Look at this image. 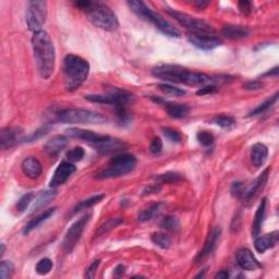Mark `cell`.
<instances>
[{"instance_id":"6da1fadb","label":"cell","mask_w":279,"mask_h":279,"mask_svg":"<svg viewBox=\"0 0 279 279\" xmlns=\"http://www.w3.org/2000/svg\"><path fill=\"white\" fill-rule=\"evenodd\" d=\"M153 76L169 83L185 84L191 86H205L216 82L205 73L191 71L178 65H162L154 68Z\"/></svg>"},{"instance_id":"7a4b0ae2","label":"cell","mask_w":279,"mask_h":279,"mask_svg":"<svg viewBox=\"0 0 279 279\" xmlns=\"http://www.w3.org/2000/svg\"><path fill=\"white\" fill-rule=\"evenodd\" d=\"M32 48L37 71L43 79H49L55 69V47L46 31L35 32L32 36Z\"/></svg>"},{"instance_id":"3957f363","label":"cell","mask_w":279,"mask_h":279,"mask_svg":"<svg viewBox=\"0 0 279 279\" xmlns=\"http://www.w3.org/2000/svg\"><path fill=\"white\" fill-rule=\"evenodd\" d=\"M76 6L83 10L89 20L95 27L106 31H115L119 27V21L115 12L107 5L99 2H77Z\"/></svg>"},{"instance_id":"277c9868","label":"cell","mask_w":279,"mask_h":279,"mask_svg":"<svg viewBox=\"0 0 279 279\" xmlns=\"http://www.w3.org/2000/svg\"><path fill=\"white\" fill-rule=\"evenodd\" d=\"M90 65L84 58L69 54L64 59V79L67 91L74 92L89 77Z\"/></svg>"},{"instance_id":"5b68a950","label":"cell","mask_w":279,"mask_h":279,"mask_svg":"<svg viewBox=\"0 0 279 279\" xmlns=\"http://www.w3.org/2000/svg\"><path fill=\"white\" fill-rule=\"evenodd\" d=\"M128 6L139 18L154 24L155 28L158 29L165 35L171 37L181 36L180 31L173 27L171 23H169L162 16L154 12L145 3L139 2V0H131V2H128Z\"/></svg>"},{"instance_id":"8992f818","label":"cell","mask_w":279,"mask_h":279,"mask_svg":"<svg viewBox=\"0 0 279 279\" xmlns=\"http://www.w3.org/2000/svg\"><path fill=\"white\" fill-rule=\"evenodd\" d=\"M136 166V158L131 154H119L110 159L106 168L96 173L97 179H111L128 175L134 170Z\"/></svg>"},{"instance_id":"52a82bcc","label":"cell","mask_w":279,"mask_h":279,"mask_svg":"<svg viewBox=\"0 0 279 279\" xmlns=\"http://www.w3.org/2000/svg\"><path fill=\"white\" fill-rule=\"evenodd\" d=\"M58 120L63 123H89V125H101L108 121L105 117L94 111L86 110L82 108L65 109L58 114Z\"/></svg>"},{"instance_id":"ba28073f","label":"cell","mask_w":279,"mask_h":279,"mask_svg":"<svg viewBox=\"0 0 279 279\" xmlns=\"http://www.w3.org/2000/svg\"><path fill=\"white\" fill-rule=\"evenodd\" d=\"M167 12L175 18V20H177L179 23L181 24L182 27H184L189 31V33L193 34H207V35H215L216 31L215 29L201 19H197L192 17L185 12L177 11L175 9H167Z\"/></svg>"},{"instance_id":"9c48e42d","label":"cell","mask_w":279,"mask_h":279,"mask_svg":"<svg viewBox=\"0 0 279 279\" xmlns=\"http://www.w3.org/2000/svg\"><path fill=\"white\" fill-rule=\"evenodd\" d=\"M47 17V3L34 0V2L28 3L26 21L28 27L33 32L42 31V27L45 24Z\"/></svg>"},{"instance_id":"30bf717a","label":"cell","mask_w":279,"mask_h":279,"mask_svg":"<svg viewBox=\"0 0 279 279\" xmlns=\"http://www.w3.org/2000/svg\"><path fill=\"white\" fill-rule=\"evenodd\" d=\"M85 99H88V101L93 103L111 105V106H115L117 109L121 107H127V105L130 102H132V95L126 91L115 89L113 91H109L107 94L86 95Z\"/></svg>"},{"instance_id":"8fae6325","label":"cell","mask_w":279,"mask_h":279,"mask_svg":"<svg viewBox=\"0 0 279 279\" xmlns=\"http://www.w3.org/2000/svg\"><path fill=\"white\" fill-rule=\"evenodd\" d=\"M92 217V214H85L84 216H82L81 218H79L74 224H72V226L68 229V231L65 235L64 242H63V250L65 251V253L69 254L73 251L74 247L78 244L80 238L84 231L85 226L88 225V222L90 221Z\"/></svg>"},{"instance_id":"7c38bea8","label":"cell","mask_w":279,"mask_h":279,"mask_svg":"<svg viewBox=\"0 0 279 279\" xmlns=\"http://www.w3.org/2000/svg\"><path fill=\"white\" fill-rule=\"evenodd\" d=\"M268 177H269V169H266L262 175L250 185L249 188L245 189L242 198L246 206H250L251 204L255 201V198L259 195V193L263 191L266 183L268 181Z\"/></svg>"},{"instance_id":"4fadbf2b","label":"cell","mask_w":279,"mask_h":279,"mask_svg":"<svg viewBox=\"0 0 279 279\" xmlns=\"http://www.w3.org/2000/svg\"><path fill=\"white\" fill-rule=\"evenodd\" d=\"M188 40L191 44H193L197 48L203 49V51H210V49H214L222 44V41L219 37L207 34L188 33Z\"/></svg>"},{"instance_id":"5bb4252c","label":"cell","mask_w":279,"mask_h":279,"mask_svg":"<svg viewBox=\"0 0 279 279\" xmlns=\"http://www.w3.org/2000/svg\"><path fill=\"white\" fill-rule=\"evenodd\" d=\"M77 168L72 163L70 162H63L57 167V169L55 170L54 176L49 183L51 188H58L60 185L65 184L68 179H69L74 172H76Z\"/></svg>"},{"instance_id":"9a60e30c","label":"cell","mask_w":279,"mask_h":279,"mask_svg":"<svg viewBox=\"0 0 279 279\" xmlns=\"http://www.w3.org/2000/svg\"><path fill=\"white\" fill-rule=\"evenodd\" d=\"M221 237V229L220 228H215L214 230L208 234V237L206 239V242L204 244L203 250L198 254L196 257V262L201 263L204 259L207 258L209 255H212L214 251L216 250V247L218 246L219 240Z\"/></svg>"},{"instance_id":"2e32d148","label":"cell","mask_w":279,"mask_h":279,"mask_svg":"<svg viewBox=\"0 0 279 279\" xmlns=\"http://www.w3.org/2000/svg\"><path fill=\"white\" fill-rule=\"evenodd\" d=\"M92 146L101 154H111L126 150L128 145L125 141L119 139H113L108 136L106 140L98 142V143L93 144Z\"/></svg>"},{"instance_id":"e0dca14e","label":"cell","mask_w":279,"mask_h":279,"mask_svg":"<svg viewBox=\"0 0 279 279\" xmlns=\"http://www.w3.org/2000/svg\"><path fill=\"white\" fill-rule=\"evenodd\" d=\"M67 134L70 136V138H76V139H80L82 141L88 142L91 145L96 144L98 142H102L104 140H106L108 138V135H104V134H97L92 131H89V130H84V129H78V128H71L67 130Z\"/></svg>"},{"instance_id":"ac0fdd59","label":"cell","mask_w":279,"mask_h":279,"mask_svg":"<svg viewBox=\"0 0 279 279\" xmlns=\"http://www.w3.org/2000/svg\"><path fill=\"white\" fill-rule=\"evenodd\" d=\"M237 263L243 270L253 271L259 267V263L253 253L247 249H241L237 252Z\"/></svg>"},{"instance_id":"d6986e66","label":"cell","mask_w":279,"mask_h":279,"mask_svg":"<svg viewBox=\"0 0 279 279\" xmlns=\"http://www.w3.org/2000/svg\"><path fill=\"white\" fill-rule=\"evenodd\" d=\"M22 172L30 179H37L43 171V167L41 162L35 157H28L21 164Z\"/></svg>"},{"instance_id":"ffe728a7","label":"cell","mask_w":279,"mask_h":279,"mask_svg":"<svg viewBox=\"0 0 279 279\" xmlns=\"http://www.w3.org/2000/svg\"><path fill=\"white\" fill-rule=\"evenodd\" d=\"M278 239H279V233L278 231H274L268 234L262 235V237H256L255 240V250L258 253H265L267 250L272 249L275 247L278 243Z\"/></svg>"},{"instance_id":"44dd1931","label":"cell","mask_w":279,"mask_h":279,"mask_svg":"<svg viewBox=\"0 0 279 279\" xmlns=\"http://www.w3.org/2000/svg\"><path fill=\"white\" fill-rule=\"evenodd\" d=\"M154 101L163 103L165 109L171 118L175 119H181V118L187 117L189 114V107L185 104H179V103H172V102H163L162 99H154Z\"/></svg>"},{"instance_id":"7402d4cb","label":"cell","mask_w":279,"mask_h":279,"mask_svg":"<svg viewBox=\"0 0 279 279\" xmlns=\"http://www.w3.org/2000/svg\"><path fill=\"white\" fill-rule=\"evenodd\" d=\"M21 131L17 128H7L4 129L0 135V143L4 150H8V148L14 146L17 142L20 140Z\"/></svg>"},{"instance_id":"603a6c76","label":"cell","mask_w":279,"mask_h":279,"mask_svg":"<svg viewBox=\"0 0 279 279\" xmlns=\"http://www.w3.org/2000/svg\"><path fill=\"white\" fill-rule=\"evenodd\" d=\"M268 158V148L263 143H256L252 146L251 160L255 167L263 166Z\"/></svg>"},{"instance_id":"cb8c5ba5","label":"cell","mask_w":279,"mask_h":279,"mask_svg":"<svg viewBox=\"0 0 279 279\" xmlns=\"http://www.w3.org/2000/svg\"><path fill=\"white\" fill-rule=\"evenodd\" d=\"M55 212H56V207L49 208V209H46L44 213H42L39 216L34 217V218L31 219L26 225V227L23 228V234H29L31 231H33L34 229H36L40 225H42L43 222H45L46 220L51 218V217L55 214Z\"/></svg>"},{"instance_id":"d4e9b609","label":"cell","mask_w":279,"mask_h":279,"mask_svg":"<svg viewBox=\"0 0 279 279\" xmlns=\"http://www.w3.org/2000/svg\"><path fill=\"white\" fill-rule=\"evenodd\" d=\"M266 205H267V200H266V198H263L256 210L255 217H254V222L252 226V235L255 238L259 234V232H261L262 226L264 224V219H265V215H266Z\"/></svg>"},{"instance_id":"484cf974","label":"cell","mask_w":279,"mask_h":279,"mask_svg":"<svg viewBox=\"0 0 279 279\" xmlns=\"http://www.w3.org/2000/svg\"><path fill=\"white\" fill-rule=\"evenodd\" d=\"M67 143H68V141L65 136H61V135L54 136L52 140H49L45 144L44 150L48 155H51V156H55V155L59 154L61 151L64 150Z\"/></svg>"},{"instance_id":"4316f807","label":"cell","mask_w":279,"mask_h":279,"mask_svg":"<svg viewBox=\"0 0 279 279\" xmlns=\"http://www.w3.org/2000/svg\"><path fill=\"white\" fill-rule=\"evenodd\" d=\"M221 34L225 35L228 39L231 40H239L244 39V37L249 36L250 31L242 26H225L221 30Z\"/></svg>"},{"instance_id":"83f0119b","label":"cell","mask_w":279,"mask_h":279,"mask_svg":"<svg viewBox=\"0 0 279 279\" xmlns=\"http://www.w3.org/2000/svg\"><path fill=\"white\" fill-rule=\"evenodd\" d=\"M56 195H57V192L56 191L42 192V193L34 200L33 205H32V207H31V213H34V212H36V210L45 207L47 204H49L54 200Z\"/></svg>"},{"instance_id":"f1b7e54d","label":"cell","mask_w":279,"mask_h":279,"mask_svg":"<svg viewBox=\"0 0 279 279\" xmlns=\"http://www.w3.org/2000/svg\"><path fill=\"white\" fill-rule=\"evenodd\" d=\"M104 198H105L104 194H97L95 196H92V197L88 198V200H84L82 202H80L78 205L73 208L72 214H77L79 212H81V210L89 209L94 205H96V204H98L99 202H102Z\"/></svg>"},{"instance_id":"f546056e","label":"cell","mask_w":279,"mask_h":279,"mask_svg":"<svg viewBox=\"0 0 279 279\" xmlns=\"http://www.w3.org/2000/svg\"><path fill=\"white\" fill-rule=\"evenodd\" d=\"M122 222H123V219L120 218V217H115V218H110V219L106 220L101 227L97 229V231L95 232V237H101V235L109 232L116 227L121 225Z\"/></svg>"},{"instance_id":"4dcf8cb0","label":"cell","mask_w":279,"mask_h":279,"mask_svg":"<svg viewBox=\"0 0 279 279\" xmlns=\"http://www.w3.org/2000/svg\"><path fill=\"white\" fill-rule=\"evenodd\" d=\"M152 241L155 245H157L160 249H169L171 244V239L169 235L163 232H155L152 234Z\"/></svg>"},{"instance_id":"1f68e13d","label":"cell","mask_w":279,"mask_h":279,"mask_svg":"<svg viewBox=\"0 0 279 279\" xmlns=\"http://www.w3.org/2000/svg\"><path fill=\"white\" fill-rule=\"evenodd\" d=\"M155 180L159 184L164 183H178L182 180V177L178 172H166L158 177H155Z\"/></svg>"},{"instance_id":"d6a6232c","label":"cell","mask_w":279,"mask_h":279,"mask_svg":"<svg viewBox=\"0 0 279 279\" xmlns=\"http://www.w3.org/2000/svg\"><path fill=\"white\" fill-rule=\"evenodd\" d=\"M160 227L167 231H178L180 228V221L175 216H166L160 222Z\"/></svg>"},{"instance_id":"836d02e7","label":"cell","mask_w":279,"mask_h":279,"mask_svg":"<svg viewBox=\"0 0 279 279\" xmlns=\"http://www.w3.org/2000/svg\"><path fill=\"white\" fill-rule=\"evenodd\" d=\"M277 99H278V93H276L274 96L270 97L269 99H267V101L259 105V106H257L255 109L252 110L250 115H249V117L258 116V115H262V114L266 113V111H267L270 107H272V105H274L277 102Z\"/></svg>"},{"instance_id":"e575fe53","label":"cell","mask_w":279,"mask_h":279,"mask_svg":"<svg viewBox=\"0 0 279 279\" xmlns=\"http://www.w3.org/2000/svg\"><path fill=\"white\" fill-rule=\"evenodd\" d=\"M159 209H160V204L159 203L153 204V205H151L148 208L142 210V212L139 215V220L142 221V222H145V221L153 219L154 217L158 214Z\"/></svg>"},{"instance_id":"d590c367","label":"cell","mask_w":279,"mask_h":279,"mask_svg":"<svg viewBox=\"0 0 279 279\" xmlns=\"http://www.w3.org/2000/svg\"><path fill=\"white\" fill-rule=\"evenodd\" d=\"M52 268H53L52 259L45 257V258L40 259V261L37 262V264L35 266V271L39 275L44 276V275H47L48 272H51Z\"/></svg>"},{"instance_id":"8d00e7d4","label":"cell","mask_w":279,"mask_h":279,"mask_svg":"<svg viewBox=\"0 0 279 279\" xmlns=\"http://www.w3.org/2000/svg\"><path fill=\"white\" fill-rule=\"evenodd\" d=\"M158 88L164 93V94L170 95V96H183L185 95V93H187L184 90L180 88H176V86H173L171 84H160Z\"/></svg>"},{"instance_id":"74e56055","label":"cell","mask_w":279,"mask_h":279,"mask_svg":"<svg viewBox=\"0 0 279 279\" xmlns=\"http://www.w3.org/2000/svg\"><path fill=\"white\" fill-rule=\"evenodd\" d=\"M34 194L33 193H28L24 194L22 197H20V200L18 201L16 208L19 213H23L29 208V206L32 204V202L34 201Z\"/></svg>"},{"instance_id":"f35d334b","label":"cell","mask_w":279,"mask_h":279,"mask_svg":"<svg viewBox=\"0 0 279 279\" xmlns=\"http://www.w3.org/2000/svg\"><path fill=\"white\" fill-rule=\"evenodd\" d=\"M84 155H85V152L83 148L77 146V147H73L72 150H70L67 153V159L69 160L70 163H77L83 159Z\"/></svg>"},{"instance_id":"ab89813d","label":"cell","mask_w":279,"mask_h":279,"mask_svg":"<svg viewBox=\"0 0 279 279\" xmlns=\"http://www.w3.org/2000/svg\"><path fill=\"white\" fill-rule=\"evenodd\" d=\"M196 139L198 141V143L207 147L213 145L215 141V136L213 135V133H210L208 131H200L196 135Z\"/></svg>"},{"instance_id":"60d3db41","label":"cell","mask_w":279,"mask_h":279,"mask_svg":"<svg viewBox=\"0 0 279 279\" xmlns=\"http://www.w3.org/2000/svg\"><path fill=\"white\" fill-rule=\"evenodd\" d=\"M213 122L215 125L219 126L221 128H232L235 125V120L233 119L232 117L229 116H218L216 117L215 119L213 120Z\"/></svg>"},{"instance_id":"b9f144b4","label":"cell","mask_w":279,"mask_h":279,"mask_svg":"<svg viewBox=\"0 0 279 279\" xmlns=\"http://www.w3.org/2000/svg\"><path fill=\"white\" fill-rule=\"evenodd\" d=\"M15 271V266L9 261H3L0 266V277L3 279L10 278Z\"/></svg>"},{"instance_id":"7bdbcfd3","label":"cell","mask_w":279,"mask_h":279,"mask_svg":"<svg viewBox=\"0 0 279 279\" xmlns=\"http://www.w3.org/2000/svg\"><path fill=\"white\" fill-rule=\"evenodd\" d=\"M163 133L165 134V136L168 140H170L171 142H175V143H179L181 141V134L179 131H177L176 129L172 128H164L163 129Z\"/></svg>"},{"instance_id":"ee69618b","label":"cell","mask_w":279,"mask_h":279,"mask_svg":"<svg viewBox=\"0 0 279 279\" xmlns=\"http://www.w3.org/2000/svg\"><path fill=\"white\" fill-rule=\"evenodd\" d=\"M245 191V187L242 182H233L231 185V194L233 197L242 198Z\"/></svg>"},{"instance_id":"f6af8a7d","label":"cell","mask_w":279,"mask_h":279,"mask_svg":"<svg viewBox=\"0 0 279 279\" xmlns=\"http://www.w3.org/2000/svg\"><path fill=\"white\" fill-rule=\"evenodd\" d=\"M163 150V141L160 138H154L151 142L150 151L152 154H159Z\"/></svg>"},{"instance_id":"bcb514c9","label":"cell","mask_w":279,"mask_h":279,"mask_svg":"<svg viewBox=\"0 0 279 279\" xmlns=\"http://www.w3.org/2000/svg\"><path fill=\"white\" fill-rule=\"evenodd\" d=\"M99 264H101V261H99V259H96V261L93 262V263L89 266V267L86 268V271H85L84 277H85V278H94Z\"/></svg>"},{"instance_id":"7dc6e473","label":"cell","mask_w":279,"mask_h":279,"mask_svg":"<svg viewBox=\"0 0 279 279\" xmlns=\"http://www.w3.org/2000/svg\"><path fill=\"white\" fill-rule=\"evenodd\" d=\"M239 9L241 11V14H243L244 16L250 15L252 12V3L246 2V0H242V2L239 3Z\"/></svg>"},{"instance_id":"c3c4849f","label":"cell","mask_w":279,"mask_h":279,"mask_svg":"<svg viewBox=\"0 0 279 279\" xmlns=\"http://www.w3.org/2000/svg\"><path fill=\"white\" fill-rule=\"evenodd\" d=\"M160 190H162V187H160L159 183L148 185L147 188H145L143 190V193H142V195L145 196V195H150V194H154V193H158Z\"/></svg>"},{"instance_id":"681fc988","label":"cell","mask_w":279,"mask_h":279,"mask_svg":"<svg viewBox=\"0 0 279 279\" xmlns=\"http://www.w3.org/2000/svg\"><path fill=\"white\" fill-rule=\"evenodd\" d=\"M217 91V88L213 84L209 85H205L201 88L200 90L197 91V95H206V94H212V93H215Z\"/></svg>"},{"instance_id":"f907efd6","label":"cell","mask_w":279,"mask_h":279,"mask_svg":"<svg viewBox=\"0 0 279 279\" xmlns=\"http://www.w3.org/2000/svg\"><path fill=\"white\" fill-rule=\"evenodd\" d=\"M244 88L247 90H259L263 88V84L258 81H251L244 85Z\"/></svg>"},{"instance_id":"816d5d0a","label":"cell","mask_w":279,"mask_h":279,"mask_svg":"<svg viewBox=\"0 0 279 279\" xmlns=\"http://www.w3.org/2000/svg\"><path fill=\"white\" fill-rule=\"evenodd\" d=\"M125 271H126V267L123 265H118L117 267L115 268V270H114V274H115V276H122L123 274H125Z\"/></svg>"},{"instance_id":"f5cc1de1","label":"cell","mask_w":279,"mask_h":279,"mask_svg":"<svg viewBox=\"0 0 279 279\" xmlns=\"http://www.w3.org/2000/svg\"><path fill=\"white\" fill-rule=\"evenodd\" d=\"M193 4H194V6H196L198 9H204V8L206 7V6L209 5L208 2H200V0H197V2H194Z\"/></svg>"},{"instance_id":"db71d44e","label":"cell","mask_w":279,"mask_h":279,"mask_svg":"<svg viewBox=\"0 0 279 279\" xmlns=\"http://www.w3.org/2000/svg\"><path fill=\"white\" fill-rule=\"evenodd\" d=\"M228 277H229V274L226 270H221L216 275V278H218V279H226Z\"/></svg>"},{"instance_id":"11a10c76","label":"cell","mask_w":279,"mask_h":279,"mask_svg":"<svg viewBox=\"0 0 279 279\" xmlns=\"http://www.w3.org/2000/svg\"><path fill=\"white\" fill-rule=\"evenodd\" d=\"M4 252H5V244H2V255H4Z\"/></svg>"}]
</instances>
